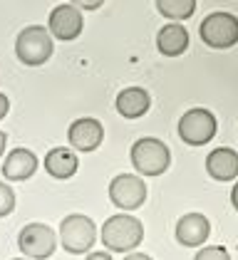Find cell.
Here are the masks:
<instances>
[{"label":"cell","instance_id":"obj_1","mask_svg":"<svg viewBox=\"0 0 238 260\" xmlns=\"http://www.w3.org/2000/svg\"><path fill=\"white\" fill-rule=\"evenodd\" d=\"M144 238L141 220L129 213H117L102 223V245L112 253H129Z\"/></svg>","mask_w":238,"mask_h":260},{"label":"cell","instance_id":"obj_2","mask_svg":"<svg viewBox=\"0 0 238 260\" xmlns=\"http://www.w3.org/2000/svg\"><path fill=\"white\" fill-rule=\"evenodd\" d=\"M60 240H62V248L72 255L90 253L92 245L97 243V225L90 216L70 213L60 223Z\"/></svg>","mask_w":238,"mask_h":260},{"label":"cell","instance_id":"obj_3","mask_svg":"<svg viewBox=\"0 0 238 260\" xmlns=\"http://www.w3.org/2000/svg\"><path fill=\"white\" fill-rule=\"evenodd\" d=\"M15 55L27 67H40L52 57V35L42 25L22 27L15 40Z\"/></svg>","mask_w":238,"mask_h":260},{"label":"cell","instance_id":"obj_4","mask_svg":"<svg viewBox=\"0 0 238 260\" xmlns=\"http://www.w3.org/2000/svg\"><path fill=\"white\" fill-rule=\"evenodd\" d=\"M132 164L141 176H161L171 164V151L161 139L144 137L132 146Z\"/></svg>","mask_w":238,"mask_h":260},{"label":"cell","instance_id":"obj_5","mask_svg":"<svg viewBox=\"0 0 238 260\" xmlns=\"http://www.w3.org/2000/svg\"><path fill=\"white\" fill-rule=\"evenodd\" d=\"M198 35L214 50H228L238 42V18L231 13H211L201 20Z\"/></svg>","mask_w":238,"mask_h":260},{"label":"cell","instance_id":"obj_6","mask_svg":"<svg viewBox=\"0 0 238 260\" xmlns=\"http://www.w3.org/2000/svg\"><path fill=\"white\" fill-rule=\"evenodd\" d=\"M216 129H218L216 117L209 109H203V107L189 109L178 119V137L189 146H203V144H209V141L216 137Z\"/></svg>","mask_w":238,"mask_h":260},{"label":"cell","instance_id":"obj_7","mask_svg":"<svg viewBox=\"0 0 238 260\" xmlns=\"http://www.w3.org/2000/svg\"><path fill=\"white\" fill-rule=\"evenodd\" d=\"M18 248L22 255L33 260H45L50 258L57 248V236L50 225L45 223H27L18 236Z\"/></svg>","mask_w":238,"mask_h":260},{"label":"cell","instance_id":"obj_8","mask_svg":"<svg viewBox=\"0 0 238 260\" xmlns=\"http://www.w3.org/2000/svg\"><path fill=\"white\" fill-rule=\"evenodd\" d=\"M109 201L122 211H137L146 201V183L134 174H119L109 183Z\"/></svg>","mask_w":238,"mask_h":260},{"label":"cell","instance_id":"obj_9","mask_svg":"<svg viewBox=\"0 0 238 260\" xmlns=\"http://www.w3.org/2000/svg\"><path fill=\"white\" fill-rule=\"evenodd\" d=\"M47 32L50 35H55L57 40L62 42H70L75 40L79 32H82V27H84V18H82V13H79L75 5H57L52 13H50V22H47Z\"/></svg>","mask_w":238,"mask_h":260},{"label":"cell","instance_id":"obj_10","mask_svg":"<svg viewBox=\"0 0 238 260\" xmlns=\"http://www.w3.org/2000/svg\"><path fill=\"white\" fill-rule=\"evenodd\" d=\"M67 139H70V146H72L75 151L87 154V151H95L99 144H102V139H104V129H102V124H99L97 119L84 117V119H77V121L70 124Z\"/></svg>","mask_w":238,"mask_h":260},{"label":"cell","instance_id":"obj_11","mask_svg":"<svg viewBox=\"0 0 238 260\" xmlns=\"http://www.w3.org/2000/svg\"><path fill=\"white\" fill-rule=\"evenodd\" d=\"M211 236V223L201 213H186L176 223V240L186 248H198Z\"/></svg>","mask_w":238,"mask_h":260},{"label":"cell","instance_id":"obj_12","mask_svg":"<svg viewBox=\"0 0 238 260\" xmlns=\"http://www.w3.org/2000/svg\"><path fill=\"white\" fill-rule=\"evenodd\" d=\"M38 166L40 161L30 149H13L3 161V176L8 181H27Z\"/></svg>","mask_w":238,"mask_h":260},{"label":"cell","instance_id":"obj_13","mask_svg":"<svg viewBox=\"0 0 238 260\" xmlns=\"http://www.w3.org/2000/svg\"><path fill=\"white\" fill-rule=\"evenodd\" d=\"M206 171L216 181H233L238 176V154L228 146H218L206 156Z\"/></svg>","mask_w":238,"mask_h":260},{"label":"cell","instance_id":"obj_14","mask_svg":"<svg viewBox=\"0 0 238 260\" xmlns=\"http://www.w3.org/2000/svg\"><path fill=\"white\" fill-rule=\"evenodd\" d=\"M79 169V159L72 149H65V146H55L47 151L45 156V171L52 176V179H72Z\"/></svg>","mask_w":238,"mask_h":260},{"label":"cell","instance_id":"obj_15","mask_svg":"<svg viewBox=\"0 0 238 260\" xmlns=\"http://www.w3.org/2000/svg\"><path fill=\"white\" fill-rule=\"evenodd\" d=\"M152 97L141 87H127L117 94V112L124 119H139L149 112Z\"/></svg>","mask_w":238,"mask_h":260},{"label":"cell","instance_id":"obj_16","mask_svg":"<svg viewBox=\"0 0 238 260\" xmlns=\"http://www.w3.org/2000/svg\"><path fill=\"white\" fill-rule=\"evenodd\" d=\"M157 47H159V52L166 55V57H176L181 52H186V47H189V32H186V27L178 25V22L164 25L157 35Z\"/></svg>","mask_w":238,"mask_h":260},{"label":"cell","instance_id":"obj_17","mask_svg":"<svg viewBox=\"0 0 238 260\" xmlns=\"http://www.w3.org/2000/svg\"><path fill=\"white\" fill-rule=\"evenodd\" d=\"M157 10L169 20H189L196 13V0H157Z\"/></svg>","mask_w":238,"mask_h":260},{"label":"cell","instance_id":"obj_18","mask_svg":"<svg viewBox=\"0 0 238 260\" xmlns=\"http://www.w3.org/2000/svg\"><path fill=\"white\" fill-rule=\"evenodd\" d=\"M13 208H15V191L0 181V218L3 216H10Z\"/></svg>","mask_w":238,"mask_h":260},{"label":"cell","instance_id":"obj_19","mask_svg":"<svg viewBox=\"0 0 238 260\" xmlns=\"http://www.w3.org/2000/svg\"><path fill=\"white\" fill-rule=\"evenodd\" d=\"M194 260H231V255L221 245H209V248H201Z\"/></svg>","mask_w":238,"mask_h":260},{"label":"cell","instance_id":"obj_20","mask_svg":"<svg viewBox=\"0 0 238 260\" xmlns=\"http://www.w3.org/2000/svg\"><path fill=\"white\" fill-rule=\"evenodd\" d=\"M104 0H70V5H75L77 10H97Z\"/></svg>","mask_w":238,"mask_h":260},{"label":"cell","instance_id":"obj_21","mask_svg":"<svg viewBox=\"0 0 238 260\" xmlns=\"http://www.w3.org/2000/svg\"><path fill=\"white\" fill-rule=\"evenodd\" d=\"M8 109H10V102H8V97L0 92V119H5V117H8Z\"/></svg>","mask_w":238,"mask_h":260},{"label":"cell","instance_id":"obj_22","mask_svg":"<svg viewBox=\"0 0 238 260\" xmlns=\"http://www.w3.org/2000/svg\"><path fill=\"white\" fill-rule=\"evenodd\" d=\"M87 260H112V255L99 250V253H90V255H87Z\"/></svg>","mask_w":238,"mask_h":260},{"label":"cell","instance_id":"obj_23","mask_svg":"<svg viewBox=\"0 0 238 260\" xmlns=\"http://www.w3.org/2000/svg\"><path fill=\"white\" fill-rule=\"evenodd\" d=\"M124 260H152L149 255H144V253H129Z\"/></svg>","mask_w":238,"mask_h":260},{"label":"cell","instance_id":"obj_24","mask_svg":"<svg viewBox=\"0 0 238 260\" xmlns=\"http://www.w3.org/2000/svg\"><path fill=\"white\" fill-rule=\"evenodd\" d=\"M231 203H233V208L238 211V183L233 186V191H231Z\"/></svg>","mask_w":238,"mask_h":260},{"label":"cell","instance_id":"obj_25","mask_svg":"<svg viewBox=\"0 0 238 260\" xmlns=\"http://www.w3.org/2000/svg\"><path fill=\"white\" fill-rule=\"evenodd\" d=\"M5 144H8V137H5V134L0 132V156L5 154Z\"/></svg>","mask_w":238,"mask_h":260},{"label":"cell","instance_id":"obj_26","mask_svg":"<svg viewBox=\"0 0 238 260\" xmlns=\"http://www.w3.org/2000/svg\"><path fill=\"white\" fill-rule=\"evenodd\" d=\"M13 260H25V258H13Z\"/></svg>","mask_w":238,"mask_h":260}]
</instances>
